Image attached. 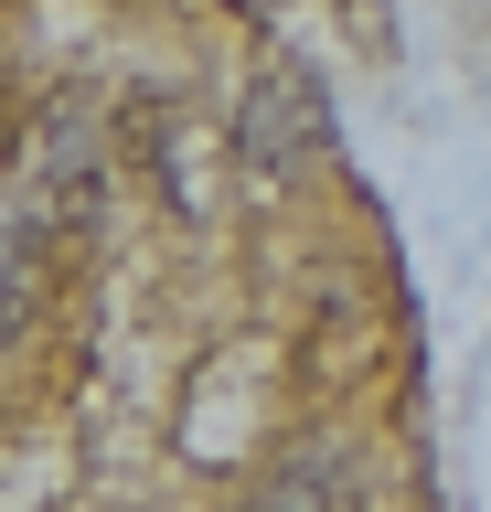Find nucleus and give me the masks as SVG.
<instances>
[{
	"mask_svg": "<svg viewBox=\"0 0 491 512\" xmlns=\"http://www.w3.org/2000/svg\"><path fill=\"white\" fill-rule=\"evenodd\" d=\"M33 203L54 214L65 246H97L107 235V182H118V118H97V96H54L33 128Z\"/></svg>",
	"mask_w": 491,
	"mask_h": 512,
	"instance_id": "nucleus-1",
	"label": "nucleus"
},
{
	"mask_svg": "<svg viewBox=\"0 0 491 512\" xmlns=\"http://www.w3.org/2000/svg\"><path fill=\"white\" fill-rule=\"evenodd\" d=\"M331 160V96L310 64H267L257 86L235 96V171L257 192H289Z\"/></svg>",
	"mask_w": 491,
	"mask_h": 512,
	"instance_id": "nucleus-2",
	"label": "nucleus"
},
{
	"mask_svg": "<svg viewBox=\"0 0 491 512\" xmlns=\"http://www.w3.org/2000/svg\"><path fill=\"white\" fill-rule=\"evenodd\" d=\"M118 160H139V171L171 192V214H203V203H214V182H203V160H193V107L171 86L118 96Z\"/></svg>",
	"mask_w": 491,
	"mask_h": 512,
	"instance_id": "nucleus-3",
	"label": "nucleus"
},
{
	"mask_svg": "<svg viewBox=\"0 0 491 512\" xmlns=\"http://www.w3.org/2000/svg\"><path fill=\"white\" fill-rule=\"evenodd\" d=\"M235 512H363V448L353 438H299L267 459V480Z\"/></svg>",
	"mask_w": 491,
	"mask_h": 512,
	"instance_id": "nucleus-4",
	"label": "nucleus"
},
{
	"mask_svg": "<svg viewBox=\"0 0 491 512\" xmlns=\"http://www.w3.org/2000/svg\"><path fill=\"white\" fill-rule=\"evenodd\" d=\"M43 256H54V214L33 203V182H0V352L43 310Z\"/></svg>",
	"mask_w": 491,
	"mask_h": 512,
	"instance_id": "nucleus-5",
	"label": "nucleus"
}]
</instances>
